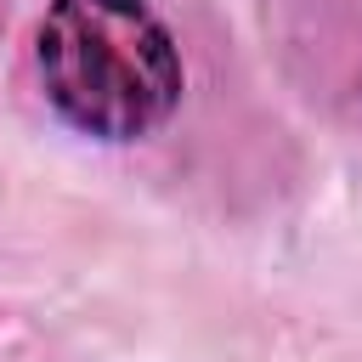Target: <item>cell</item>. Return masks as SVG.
Instances as JSON below:
<instances>
[{"mask_svg":"<svg viewBox=\"0 0 362 362\" xmlns=\"http://www.w3.org/2000/svg\"><path fill=\"white\" fill-rule=\"evenodd\" d=\"M34 68L57 119L90 141H141L181 102V51L147 0H51Z\"/></svg>","mask_w":362,"mask_h":362,"instance_id":"6da1fadb","label":"cell"}]
</instances>
